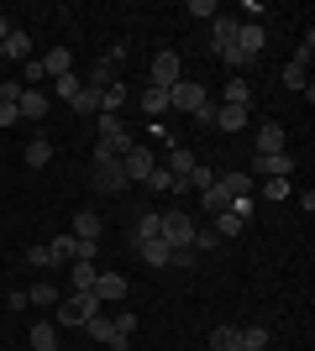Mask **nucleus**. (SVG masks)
<instances>
[{"instance_id":"1","label":"nucleus","mask_w":315,"mask_h":351,"mask_svg":"<svg viewBox=\"0 0 315 351\" xmlns=\"http://www.w3.org/2000/svg\"><path fill=\"white\" fill-rule=\"evenodd\" d=\"M168 105H174V110H184V116H200V110L210 105V89L200 84V79H179V84L168 89Z\"/></svg>"},{"instance_id":"2","label":"nucleus","mask_w":315,"mask_h":351,"mask_svg":"<svg viewBox=\"0 0 315 351\" xmlns=\"http://www.w3.org/2000/svg\"><path fill=\"white\" fill-rule=\"evenodd\" d=\"M53 309H58V325H84L90 315H100L105 304L95 299V293H63V299H58Z\"/></svg>"},{"instance_id":"3","label":"nucleus","mask_w":315,"mask_h":351,"mask_svg":"<svg viewBox=\"0 0 315 351\" xmlns=\"http://www.w3.org/2000/svg\"><path fill=\"white\" fill-rule=\"evenodd\" d=\"M163 241L174 252H179V247H195V220L184 215V210H163Z\"/></svg>"},{"instance_id":"4","label":"nucleus","mask_w":315,"mask_h":351,"mask_svg":"<svg viewBox=\"0 0 315 351\" xmlns=\"http://www.w3.org/2000/svg\"><path fill=\"white\" fill-rule=\"evenodd\" d=\"M152 168H158V162H152V152L142 142L132 147V152H126V158H121V173H126V184H148V173Z\"/></svg>"},{"instance_id":"5","label":"nucleus","mask_w":315,"mask_h":351,"mask_svg":"<svg viewBox=\"0 0 315 351\" xmlns=\"http://www.w3.org/2000/svg\"><path fill=\"white\" fill-rule=\"evenodd\" d=\"M179 79H184L179 73V53H158V58H152V73H148L152 89H174Z\"/></svg>"},{"instance_id":"6","label":"nucleus","mask_w":315,"mask_h":351,"mask_svg":"<svg viewBox=\"0 0 315 351\" xmlns=\"http://www.w3.org/2000/svg\"><path fill=\"white\" fill-rule=\"evenodd\" d=\"M263 43H268V32L257 27V21H237V47H242V58H247V63L263 53Z\"/></svg>"},{"instance_id":"7","label":"nucleus","mask_w":315,"mask_h":351,"mask_svg":"<svg viewBox=\"0 0 315 351\" xmlns=\"http://www.w3.org/2000/svg\"><path fill=\"white\" fill-rule=\"evenodd\" d=\"M95 299H100V304H121V299H126V278H121V273H95Z\"/></svg>"},{"instance_id":"8","label":"nucleus","mask_w":315,"mask_h":351,"mask_svg":"<svg viewBox=\"0 0 315 351\" xmlns=\"http://www.w3.org/2000/svg\"><path fill=\"white\" fill-rule=\"evenodd\" d=\"M47 105H53V100H47L43 89H27V84H21V100H16L21 121H43V116H47Z\"/></svg>"},{"instance_id":"9","label":"nucleus","mask_w":315,"mask_h":351,"mask_svg":"<svg viewBox=\"0 0 315 351\" xmlns=\"http://www.w3.org/2000/svg\"><path fill=\"white\" fill-rule=\"evenodd\" d=\"M158 236H163V215L142 210V215L132 220V247H142V241H158Z\"/></svg>"},{"instance_id":"10","label":"nucleus","mask_w":315,"mask_h":351,"mask_svg":"<svg viewBox=\"0 0 315 351\" xmlns=\"http://www.w3.org/2000/svg\"><path fill=\"white\" fill-rule=\"evenodd\" d=\"M47 257H53V267H69V263L79 257V236H74V231L53 236V247H47Z\"/></svg>"},{"instance_id":"11","label":"nucleus","mask_w":315,"mask_h":351,"mask_svg":"<svg viewBox=\"0 0 315 351\" xmlns=\"http://www.w3.org/2000/svg\"><path fill=\"white\" fill-rule=\"evenodd\" d=\"M257 173L263 178H289L294 173V158H289V152H263V158H257Z\"/></svg>"},{"instance_id":"12","label":"nucleus","mask_w":315,"mask_h":351,"mask_svg":"<svg viewBox=\"0 0 315 351\" xmlns=\"http://www.w3.org/2000/svg\"><path fill=\"white\" fill-rule=\"evenodd\" d=\"M110 330H116V346L110 351H126L132 346V330H137V309H116V315H110Z\"/></svg>"},{"instance_id":"13","label":"nucleus","mask_w":315,"mask_h":351,"mask_svg":"<svg viewBox=\"0 0 315 351\" xmlns=\"http://www.w3.org/2000/svg\"><path fill=\"white\" fill-rule=\"evenodd\" d=\"M263 152H289V147H284V126H279V121H263V126H257V158H263Z\"/></svg>"},{"instance_id":"14","label":"nucleus","mask_w":315,"mask_h":351,"mask_svg":"<svg viewBox=\"0 0 315 351\" xmlns=\"http://www.w3.org/2000/svg\"><path fill=\"white\" fill-rule=\"evenodd\" d=\"M95 189H100V194H121V189H126L121 162H105V168H95Z\"/></svg>"},{"instance_id":"15","label":"nucleus","mask_w":315,"mask_h":351,"mask_svg":"<svg viewBox=\"0 0 315 351\" xmlns=\"http://www.w3.org/2000/svg\"><path fill=\"white\" fill-rule=\"evenodd\" d=\"M137 257H142L148 267H168V263H174V247L158 236V241H142V247H137Z\"/></svg>"},{"instance_id":"16","label":"nucleus","mask_w":315,"mask_h":351,"mask_svg":"<svg viewBox=\"0 0 315 351\" xmlns=\"http://www.w3.org/2000/svg\"><path fill=\"white\" fill-rule=\"evenodd\" d=\"M126 100H132V89L121 84V79H116V84H105L100 89V116H121V105H126Z\"/></svg>"},{"instance_id":"17","label":"nucleus","mask_w":315,"mask_h":351,"mask_svg":"<svg viewBox=\"0 0 315 351\" xmlns=\"http://www.w3.org/2000/svg\"><path fill=\"white\" fill-rule=\"evenodd\" d=\"M163 168H168V173H174V178H179V184H184V178L195 173V152L174 142V152H168V162H163Z\"/></svg>"},{"instance_id":"18","label":"nucleus","mask_w":315,"mask_h":351,"mask_svg":"<svg viewBox=\"0 0 315 351\" xmlns=\"http://www.w3.org/2000/svg\"><path fill=\"white\" fill-rule=\"evenodd\" d=\"M221 105H237V110H253V84H247V79H231V84L221 89Z\"/></svg>"},{"instance_id":"19","label":"nucleus","mask_w":315,"mask_h":351,"mask_svg":"<svg viewBox=\"0 0 315 351\" xmlns=\"http://www.w3.org/2000/svg\"><path fill=\"white\" fill-rule=\"evenodd\" d=\"M95 289V263H69V293H90Z\"/></svg>"},{"instance_id":"20","label":"nucleus","mask_w":315,"mask_h":351,"mask_svg":"<svg viewBox=\"0 0 315 351\" xmlns=\"http://www.w3.org/2000/svg\"><path fill=\"white\" fill-rule=\"evenodd\" d=\"M37 63H43V73H53V79H58V73H74V53H69V47H53V53L37 58Z\"/></svg>"},{"instance_id":"21","label":"nucleus","mask_w":315,"mask_h":351,"mask_svg":"<svg viewBox=\"0 0 315 351\" xmlns=\"http://www.w3.org/2000/svg\"><path fill=\"white\" fill-rule=\"evenodd\" d=\"M210 351H242V330L237 325H215L210 330Z\"/></svg>"},{"instance_id":"22","label":"nucleus","mask_w":315,"mask_h":351,"mask_svg":"<svg viewBox=\"0 0 315 351\" xmlns=\"http://www.w3.org/2000/svg\"><path fill=\"white\" fill-rule=\"evenodd\" d=\"M284 89H310V63H305V58L284 63Z\"/></svg>"},{"instance_id":"23","label":"nucleus","mask_w":315,"mask_h":351,"mask_svg":"<svg viewBox=\"0 0 315 351\" xmlns=\"http://www.w3.org/2000/svg\"><path fill=\"white\" fill-rule=\"evenodd\" d=\"M137 105H142V110H148V116L152 121H158V116H163V110H168V89H142V95H137Z\"/></svg>"},{"instance_id":"24","label":"nucleus","mask_w":315,"mask_h":351,"mask_svg":"<svg viewBox=\"0 0 315 351\" xmlns=\"http://www.w3.org/2000/svg\"><path fill=\"white\" fill-rule=\"evenodd\" d=\"M200 199H205V210H210V215H221V210H231V189H226L221 178H215V184H210V189L200 194Z\"/></svg>"},{"instance_id":"25","label":"nucleus","mask_w":315,"mask_h":351,"mask_svg":"<svg viewBox=\"0 0 315 351\" xmlns=\"http://www.w3.org/2000/svg\"><path fill=\"white\" fill-rule=\"evenodd\" d=\"M47 162H53V142H47V136H32L27 142V168H47Z\"/></svg>"},{"instance_id":"26","label":"nucleus","mask_w":315,"mask_h":351,"mask_svg":"<svg viewBox=\"0 0 315 351\" xmlns=\"http://www.w3.org/2000/svg\"><path fill=\"white\" fill-rule=\"evenodd\" d=\"M27 346H32V351H58V336H53V325L37 320V325H32V336H27Z\"/></svg>"},{"instance_id":"27","label":"nucleus","mask_w":315,"mask_h":351,"mask_svg":"<svg viewBox=\"0 0 315 351\" xmlns=\"http://www.w3.org/2000/svg\"><path fill=\"white\" fill-rule=\"evenodd\" d=\"M215 126H221V132H242V126H247V110H237V105H215Z\"/></svg>"},{"instance_id":"28","label":"nucleus","mask_w":315,"mask_h":351,"mask_svg":"<svg viewBox=\"0 0 315 351\" xmlns=\"http://www.w3.org/2000/svg\"><path fill=\"white\" fill-rule=\"evenodd\" d=\"M27 53H32V32L11 27V37H5V58H27Z\"/></svg>"},{"instance_id":"29","label":"nucleus","mask_w":315,"mask_h":351,"mask_svg":"<svg viewBox=\"0 0 315 351\" xmlns=\"http://www.w3.org/2000/svg\"><path fill=\"white\" fill-rule=\"evenodd\" d=\"M79 89H84V79H79V73H58V79H53V95H58V100H74ZM53 95H47V100H53Z\"/></svg>"},{"instance_id":"30","label":"nucleus","mask_w":315,"mask_h":351,"mask_svg":"<svg viewBox=\"0 0 315 351\" xmlns=\"http://www.w3.org/2000/svg\"><path fill=\"white\" fill-rule=\"evenodd\" d=\"M69 231H74L79 241H100V220H95L90 210H84V215H74V226H69Z\"/></svg>"},{"instance_id":"31","label":"nucleus","mask_w":315,"mask_h":351,"mask_svg":"<svg viewBox=\"0 0 315 351\" xmlns=\"http://www.w3.org/2000/svg\"><path fill=\"white\" fill-rule=\"evenodd\" d=\"M84 330H90L95 341H105V346H116V330H110V315H90V320H84Z\"/></svg>"},{"instance_id":"32","label":"nucleus","mask_w":315,"mask_h":351,"mask_svg":"<svg viewBox=\"0 0 315 351\" xmlns=\"http://www.w3.org/2000/svg\"><path fill=\"white\" fill-rule=\"evenodd\" d=\"M105 84H116V69L105 58H95V69H90V79H84V89H105Z\"/></svg>"},{"instance_id":"33","label":"nucleus","mask_w":315,"mask_h":351,"mask_svg":"<svg viewBox=\"0 0 315 351\" xmlns=\"http://www.w3.org/2000/svg\"><path fill=\"white\" fill-rule=\"evenodd\" d=\"M242 226H247V220H237V215H231V210H221V215H215V236H221V241H231V236H242Z\"/></svg>"},{"instance_id":"34","label":"nucleus","mask_w":315,"mask_h":351,"mask_svg":"<svg viewBox=\"0 0 315 351\" xmlns=\"http://www.w3.org/2000/svg\"><path fill=\"white\" fill-rule=\"evenodd\" d=\"M69 105H74L79 116H95V110H100V89H79V95H74Z\"/></svg>"},{"instance_id":"35","label":"nucleus","mask_w":315,"mask_h":351,"mask_svg":"<svg viewBox=\"0 0 315 351\" xmlns=\"http://www.w3.org/2000/svg\"><path fill=\"white\" fill-rule=\"evenodd\" d=\"M58 299H63V293L53 289V283H32V289H27V304H58Z\"/></svg>"},{"instance_id":"36","label":"nucleus","mask_w":315,"mask_h":351,"mask_svg":"<svg viewBox=\"0 0 315 351\" xmlns=\"http://www.w3.org/2000/svg\"><path fill=\"white\" fill-rule=\"evenodd\" d=\"M242 351H268V330H263V325H247V330H242Z\"/></svg>"},{"instance_id":"37","label":"nucleus","mask_w":315,"mask_h":351,"mask_svg":"<svg viewBox=\"0 0 315 351\" xmlns=\"http://www.w3.org/2000/svg\"><path fill=\"white\" fill-rule=\"evenodd\" d=\"M148 189H168V194H184V189H179V178L168 173V168H152V173H148Z\"/></svg>"},{"instance_id":"38","label":"nucleus","mask_w":315,"mask_h":351,"mask_svg":"<svg viewBox=\"0 0 315 351\" xmlns=\"http://www.w3.org/2000/svg\"><path fill=\"white\" fill-rule=\"evenodd\" d=\"M210 184H215V173H210V168H205V162H195V173H189V178H184V184H179V189H200V194H205V189H210Z\"/></svg>"},{"instance_id":"39","label":"nucleus","mask_w":315,"mask_h":351,"mask_svg":"<svg viewBox=\"0 0 315 351\" xmlns=\"http://www.w3.org/2000/svg\"><path fill=\"white\" fill-rule=\"evenodd\" d=\"M221 184L231 189V199H237V194H253V189H257V184H253V173H221Z\"/></svg>"},{"instance_id":"40","label":"nucleus","mask_w":315,"mask_h":351,"mask_svg":"<svg viewBox=\"0 0 315 351\" xmlns=\"http://www.w3.org/2000/svg\"><path fill=\"white\" fill-rule=\"evenodd\" d=\"M95 132H100V142H116V136H126V126H121V116H100Z\"/></svg>"},{"instance_id":"41","label":"nucleus","mask_w":315,"mask_h":351,"mask_svg":"<svg viewBox=\"0 0 315 351\" xmlns=\"http://www.w3.org/2000/svg\"><path fill=\"white\" fill-rule=\"evenodd\" d=\"M215 247H221L215 226H195V252H215Z\"/></svg>"},{"instance_id":"42","label":"nucleus","mask_w":315,"mask_h":351,"mask_svg":"<svg viewBox=\"0 0 315 351\" xmlns=\"http://www.w3.org/2000/svg\"><path fill=\"white\" fill-rule=\"evenodd\" d=\"M263 194L268 199H289V178H263Z\"/></svg>"},{"instance_id":"43","label":"nucleus","mask_w":315,"mask_h":351,"mask_svg":"<svg viewBox=\"0 0 315 351\" xmlns=\"http://www.w3.org/2000/svg\"><path fill=\"white\" fill-rule=\"evenodd\" d=\"M184 11H189V16H221V5H215V0H189Z\"/></svg>"},{"instance_id":"44","label":"nucleus","mask_w":315,"mask_h":351,"mask_svg":"<svg viewBox=\"0 0 315 351\" xmlns=\"http://www.w3.org/2000/svg\"><path fill=\"white\" fill-rule=\"evenodd\" d=\"M231 215H237V220L253 215V194H237V199H231Z\"/></svg>"},{"instance_id":"45","label":"nucleus","mask_w":315,"mask_h":351,"mask_svg":"<svg viewBox=\"0 0 315 351\" xmlns=\"http://www.w3.org/2000/svg\"><path fill=\"white\" fill-rule=\"evenodd\" d=\"M21 121V110H16V100H0V126H16Z\"/></svg>"},{"instance_id":"46","label":"nucleus","mask_w":315,"mask_h":351,"mask_svg":"<svg viewBox=\"0 0 315 351\" xmlns=\"http://www.w3.org/2000/svg\"><path fill=\"white\" fill-rule=\"evenodd\" d=\"M195 257H200L195 247H179V252H174V263H168V267H195Z\"/></svg>"},{"instance_id":"47","label":"nucleus","mask_w":315,"mask_h":351,"mask_svg":"<svg viewBox=\"0 0 315 351\" xmlns=\"http://www.w3.org/2000/svg\"><path fill=\"white\" fill-rule=\"evenodd\" d=\"M27 263L32 267H53V257H47V247H27Z\"/></svg>"},{"instance_id":"48","label":"nucleus","mask_w":315,"mask_h":351,"mask_svg":"<svg viewBox=\"0 0 315 351\" xmlns=\"http://www.w3.org/2000/svg\"><path fill=\"white\" fill-rule=\"evenodd\" d=\"M121 58H126V43H110V47H105V63H110V69H116Z\"/></svg>"},{"instance_id":"49","label":"nucleus","mask_w":315,"mask_h":351,"mask_svg":"<svg viewBox=\"0 0 315 351\" xmlns=\"http://www.w3.org/2000/svg\"><path fill=\"white\" fill-rule=\"evenodd\" d=\"M5 37H11V21H5V16H0V47H5Z\"/></svg>"},{"instance_id":"50","label":"nucleus","mask_w":315,"mask_h":351,"mask_svg":"<svg viewBox=\"0 0 315 351\" xmlns=\"http://www.w3.org/2000/svg\"><path fill=\"white\" fill-rule=\"evenodd\" d=\"M0 58H5V47H0Z\"/></svg>"},{"instance_id":"51","label":"nucleus","mask_w":315,"mask_h":351,"mask_svg":"<svg viewBox=\"0 0 315 351\" xmlns=\"http://www.w3.org/2000/svg\"><path fill=\"white\" fill-rule=\"evenodd\" d=\"M27 351H32V346H27Z\"/></svg>"}]
</instances>
